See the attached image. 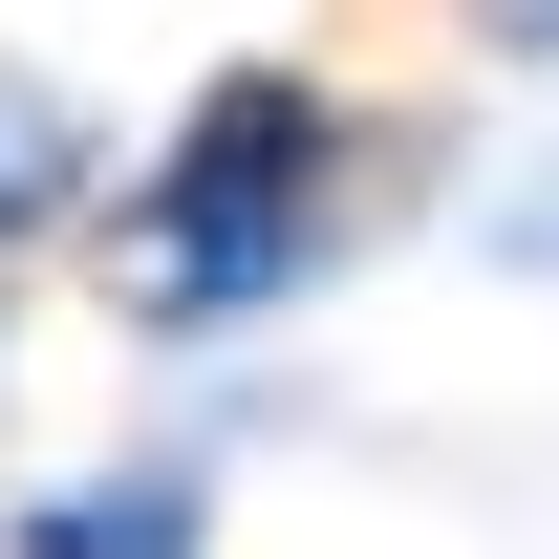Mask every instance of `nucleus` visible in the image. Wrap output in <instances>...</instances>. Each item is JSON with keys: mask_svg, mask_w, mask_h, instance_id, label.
Returning a JSON list of instances; mask_svg holds the SVG:
<instances>
[{"mask_svg": "<svg viewBox=\"0 0 559 559\" xmlns=\"http://www.w3.org/2000/svg\"><path fill=\"white\" fill-rule=\"evenodd\" d=\"M345 237H366V108L323 66H215L108 173V301H130L151 345H237L280 301H323Z\"/></svg>", "mask_w": 559, "mask_h": 559, "instance_id": "nucleus-1", "label": "nucleus"}, {"mask_svg": "<svg viewBox=\"0 0 559 559\" xmlns=\"http://www.w3.org/2000/svg\"><path fill=\"white\" fill-rule=\"evenodd\" d=\"M0 559H215V474H194V452H108V474H44Z\"/></svg>", "mask_w": 559, "mask_h": 559, "instance_id": "nucleus-2", "label": "nucleus"}, {"mask_svg": "<svg viewBox=\"0 0 559 559\" xmlns=\"http://www.w3.org/2000/svg\"><path fill=\"white\" fill-rule=\"evenodd\" d=\"M108 173H130V151L86 130V86L0 66V259H22V237H66V215H108Z\"/></svg>", "mask_w": 559, "mask_h": 559, "instance_id": "nucleus-3", "label": "nucleus"}, {"mask_svg": "<svg viewBox=\"0 0 559 559\" xmlns=\"http://www.w3.org/2000/svg\"><path fill=\"white\" fill-rule=\"evenodd\" d=\"M474 44L495 66H559V0H474Z\"/></svg>", "mask_w": 559, "mask_h": 559, "instance_id": "nucleus-4", "label": "nucleus"}]
</instances>
